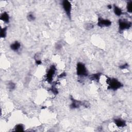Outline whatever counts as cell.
<instances>
[{"label":"cell","instance_id":"cell-1","mask_svg":"<svg viewBox=\"0 0 132 132\" xmlns=\"http://www.w3.org/2000/svg\"><path fill=\"white\" fill-rule=\"evenodd\" d=\"M106 83L107 84V89L113 91L117 90L123 86L122 83L115 78H109L107 77L106 78Z\"/></svg>","mask_w":132,"mask_h":132},{"label":"cell","instance_id":"cell-2","mask_svg":"<svg viewBox=\"0 0 132 132\" xmlns=\"http://www.w3.org/2000/svg\"><path fill=\"white\" fill-rule=\"evenodd\" d=\"M76 73L79 76L85 77L88 76V72L85 64L82 62H78L76 65Z\"/></svg>","mask_w":132,"mask_h":132},{"label":"cell","instance_id":"cell-3","mask_svg":"<svg viewBox=\"0 0 132 132\" xmlns=\"http://www.w3.org/2000/svg\"><path fill=\"white\" fill-rule=\"evenodd\" d=\"M62 6L66 15L70 20L71 19V10H72V5L71 3L68 0H64L62 1Z\"/></svg>","mask_w":132,"mask_h":132},{"label":"cell","instance_id":"cell-4","mask_svg":"<svg viewBox=\"0 0 132 132\" xmlns=\"http://www.w3.org/2000/svg\"><path fill=\"white\" fill-rule=\"evenodd\" d=\"M56 67H55V66L53 65L51 66V67L49 68L48 71H47L46 76V81L49 83H52L53 80L54 76L55 73H56Z\"/></svg>","mask_w":132,"mask_h":132},{"label":"cell","instance_id":"cell-5","mask_svg":"<svg viewBox=\"0 0 132 132\" xmlns=\"http://www.w3.org/2000/svg\"><path fill=\"white\" fill-rule=\"evenodd\" d=\"M119 29L121 31L128 30L132 26V22L125 19H120L119 20Z\"/></svg>","mask_w":132,"mask_h":132},{"label":"cell","instance_id":"cell-6","mask_svg":"<svg viewBox=\"0 0 132 132\" xmlns=\"http://www.w3.org/2000/svg\"><path fill=\"white\" fill-rule=\"evenodd\" d=\"M112 22L110 20L100 17L99 18L98 21H97V25L100 27H109L112 25Z\"/></svg>","mask_w":132,"mask_h":132},{"label":"cell","instance_id":"cell-7","mask_svg":"<svg viewBox=\"0 0 132 132\" xmlns=\"http://www.w3.org/2000/svg\"><path fill=\"white\" fill-rule=\"evenodd\" d=\"M71 103L70 105L71 109H76L80 108L81 106H83V102L78 100H75L73 98H71Z\"/></svg>","mask_w":132,"mask_h":132},{"label":"cell","instance_id":"cell-8","mask_svg":"<svg viewBox=\"0 0 132 132\" xmlns=\"http://www.w3.org/2000/svg\"><path fill=\"white\" fill-rule=\"evenodd\" d=\"M114 123L118 128H123L126 125L125 121L121 118H116L114 120Z\"/></svg>","mask_w":132,"mask_h":132},{"label":"cell","instance_id":"cell-9","mask_svg":"<svg viewBox=\"0 0 132 132\" xmlns=\"http://www.w3.org/2000/svg\"><path fill=\"white\" fill-rule=\"evenodd\" d=\"M0 20L3 21L4 23H8L10 20L9 14L7 12H3L1 15V17H0Z\"/></svg>","mask_w":132,"mask_h":132},{"label":"cell","instance_id":"cell-10","mask_svg":"<svg viewBox=\"0 0 132 132\" xmlns=\"http://www.w3.org/2000/svg\"><path fill=\"white\" fill-rule=\"evenodd\" d=\"M21 48V44L18 41H15L10 45V49L15 52H18Z\"/></svg>","mask_w":132,"mask_h":132},{"label":"cell","instance_id":"cell-11","mask_svg":"<svg viewBox=\"0 0 132 132\" xmlns=\"http://www.w3.org/2000/svg\"><path fill=\"white\" fill-rule=\"evenodd\" d=\"M101 75H102V74L100 73L93 74H91L89 76V78L90 80L99 82L100 81V78H101Z\"/></svg>","mask_w":132,"mask_h":132},{"label":"cell","instance_id":"cell-12","mask_svg":"<svg viewBox=\"0 0 132 132\" xmlns=\"http://www.w3.org/2000/svg\"><path fill=\"white\" fill-rule=\"evenodd\" d=\"M113 12H114L115 14L118 17L121 16L123 14L122 9L116 5H114V6H113Z\"/></svg>","mask_w":132,"mask_h":132},{"label":"cell","instance_id":"cell-13","mask_svg":"<svg viewBox=\"0 0 132 132\" xmlns=\"http://www.w3.org/2000/svg\"><path fill=\"white\" fill-rule=\"evenodd\" d=\"M35 19H36V17L35 16V15H34L33 12H30L27 14V19L28 20V21H30V22L34 21L35 20Z\"/></svg>","mask_w":132,"mask_h":132},{"label":"cell","instance_id":"cell-14","mask_svg":"<svg viewBox=\"0 0 132 132\" xmlns=\"http://www.w3.org/2000/svg\"><path fill=\"white\" fill-rule=\"evenodd\" d=\"M7 27H4L1 30V37L2 38H5L7 35Z\"/></svg>","mask_w":132,"mask_h":132},{"label":"cell","instance_id":"cell-15","mask_svg":"<svg viewBox=\"0 0 132 132\" xmlns=\"http://www.w3.org/2000/svg\"><path fill=\"white\" fill-rule=\"evenodd\" d=\"M15 131H18V132H21V131H24V128L23 125L22 124H19L16 125L15 128Z\"/></svg>","mask_w":132,"mask_h":132},{"label":"cell","instance_id":"cell-16","mask_svg":"<svg viewBox=\"0 0 132 132\" xmlns=\"http://www.w3.org/2000/svg\"><path fill=\"white\" fill-rule=\"evenodd\" d=\"M7 87L8 88L10 91H12L14 90L16 88V84L14 82H10L8 83Z\"/></svg>","mask_w":132,"mask_h":132},{"label":"cell","instance_id":"cell-17","mask_svg":"<svg viewBox=\"0 0 132 132\" xmlns=\"http://www.w3.org/2000/svg\"><path fill=\"white\" fill-rule=\"evenodd\" d=\"M126 9L129 13H132V1H130L128 2L126 5Z\"/></svg>","mask_w":132,"mask_h":132},{"label":"cell","instance_id":"cell-18","mask_svg":"<svg viewBox=\"0 0 132 132\" xmlns=\"http://www.w3.org/2000/svg\"><path fill=\"white\" fill-rule=\"evenodd\" d=\"M84 27H85L86 30H91V29H93L94 28V25L92 23H88L85 24V25H84Z\"/></svg>","mask_w":132,"mask_h":132},{"label":"cell","instance_id":"cell-19","mask_svg":"<svg viewBox=\"0 0 132 132\" xmlns=\"http://www.w3.org/2000/svg\"><path fill=\"white\" fill-rule=\"evenodd\" d=\"M50 90H51L53 92V93L55 95H57L58 94V89L55 85L53 86L52 87V88L50 89Z\"/></svg>","mask_w":132,"mask_h":132},{"label":"cell","instance_id":"cell-20","mask_svg":"<svg viewBox=\"0 0 132 132\" xmlns=\"http://www.w3.org/2000/svg\"><path fill=\"white\" fill-rule=\"evenodd\" d=\"M128 64H123L122 65H121L120 66L119 68L121 69V70H123V69H125L126 68H128Z\"/></svg>","mask_w":132,"mask_h":132},{"label":"cell","instance_id":"cell-21","mask_svg":"<svg viewBox=\"0 0 132 132\" xmlns=\"http://www.w3.org/2000/svg\"><path fill=\"white\" fill-rule=\"evenodd\" d=\"M36 64L37 65H40L41 64H42V62H41V60H40V59H36Z\"/></svg>","mask_w":132,"mask_h":132},{"label":"cell","instance_id":"cell-22","mask_svg":"<svg viewBox=\"0 0 132 132\" xmlns=\"http://www.w3.org/2000/svg\"><path fill=\"white\" fill-rule=\"evenodd\" d=\"M56 48L57 50H60L62 48V46L60 44H58L56 46Z\"/></svg>","mask_w":132,"mask_h":132},{"label":"cell","instance_id":"cell-23","mask_svg":"<svg viewBox=\"0 0 132 132\" xmlns=\"http://www.w3.org/2000/svg\"><path fill=\"white\" fill-rule=\"evenodd\" d=\"M66 73H62V74H60V75H59L58 77L60 78H64L65 76H66Z\"/></svg>","mask_w":132,"mask_h":132},{"label":"cell","instance_id":"cell-24","mask_svg":"<svg viewBox=\"0 0 132 132\" xmlns=\"http://www.w3.org/2000/svg\"><path fill=\"white\" fill-rule=\"evenodd\" d=\"M107 8L109 9H111L112 8V5L111 4H109L107 5Z\"/></svg>","mask_w":132,"mask_h":132}]
</instances>
